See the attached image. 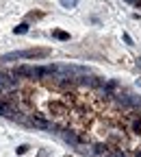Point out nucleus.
<instances>
[{"label":"nucleus","mask_w":141,"mask_h":157,"mask_svg":"<svg viewBox=\"0 0 141 157\" xmlns=\"http://www.w3.org/2000/svg\"><path fill=\"white\" fill-rule=\"evenodd\" d=\"M50 57V48H28V50H15L2 55L0 61H17V59H46Z\"/></svg>","instance_id":"nucleus-1"},{"label":"nucleus","mask_w":141,"mask_h":157,"mask_svg":"<svg viewBox=\"0 0 141 157\" xmlns=\"http://www.w3.org/2000/svg\"><path fill=\"white\" fill-rule=\"evenodd\" d=\"M0 116L11 118V120H22V116H20V109H17L11 101H0Z\"/></svg>","instance_id":"nucleus-2"},{"label":"nucleus","mask_w":141,"mask_h":157,"mask_svg":"<svg viewBox=\"0 0 141 157\" xmlns=\"http://www.w3.org/2000/svg\"><path fill=\"white\" fill-rule=\"evenodd\" d=\"M17 87V78H11V74H0V92H7Z\"/></svg>","instance_id":"nucleus-3"},{"label":"nucleus","mask_w":141,"mask_h":157,"mask_svg":"<svg viewBox=\"0 0 141 157\" xmlns=\"http://www.w3.org/2000/svg\"><path fill=\"white\" fill-rule=\"evenodd\" d=\"M31 122H33L37 129H44V131H50V129H54V124H52L50 120H46V118H39V116H35Z\"/></svg>","instance_id":"nucleus-4"},{"label":"nucleus","mask_w":141,"mask_h":157,"mask_svg":"<svg viewBox=\"0 0 141 157\" xmlns=\"http://www.w3.org/2000/svg\"><path fill=\"white\" fill-rule=\"evenodd\" d=\"M119 101H122L124 105H130V107H141V98L139 96H132V94H124Z\"/></svg>","instance_id":"nucleus-5"},{"label":"nucleus","mask_w":141,"mask_h":157,"mask_svg":"<svg viewBox=\"0 0 141 157\" xmlns=\"http://www.w3.org/2000/svg\"><path fill=\"white\" fill-rule=\"evenodd\" d=\"M50 109H52V113H56V116H63V113L67 111L61 103H52V105H50Z\"/></svg>","instance_id":"nucleus-6"},{"label":"nucleus","mask_w":141,"mask_h":157,"mask_svg":"<svg viewBox=\"0 0 141 157\" xmlns=\"http://www.w3.org/2000/svg\"><path fill=\"white\" fill-rule=\"evenodd\" d=\"M56 39H61V42H67V39H70V33H65V31H54L52 33Z\"/></svg>","instance_id":"nucleus-7"},{"label":"nucleus","mask_w":141,"mask_h":157,"mask_svg":"<svg viewBox=\"0 0 141 157\" xmlns=\"http://www.w3.org/2000/svg\"><path fill=\"white\" fill-rule=\"evenodd\" d=\"M26 31H28V24H26V22H22L20 26H15V29H13V33H15V35H24Z\"/></svg>","instance_id":"nucleus-8"},{"label":"nucleus","mask_w":141,"mask_h":157,"mask_svg":"<svg viewBox=\"0 0 141 157\" xmlns=\"http://www.w3.org/2000/svg\"><path fill=\"white\" fill-rule=\"evenodd\" d=\"M61 5H63L65 9H74V7L78 5V0H61Z\"/></svg>","instance_id":"nucleus-9"},{"label":"nucleus","mask_w":141,"mask_h":157,"mask_svg":"<svg viewBox=\"0 0 141 157\" xmlns=\"http://www.w3.org/2000/svg\"><path fill=\"white\" fill-rule=\"evenodd\" d=\"M104 157H124V153H122V151H111V153H107Z\"/></svg>","instance_id":"nucleus-10"},{"label":"nucleus","mask_w":141,"mask_h":157,"mask_svg":"<svg viewBox=\"0 0 141 157\" xmlns=\"http://www.w3.org/2000/svg\"><path fill=\"white\" fill-rule=\"evenodd\" d=\"M132 129H135V133H141V120H135Z\"/></svg>","instance_id":"nucleus-11"},{"label":"nucleus","mask_w":141,"mask_h":157,"mask_svg":"<svg viewBox=\"0 0 141 157\" xmlns=\"http://www.w3.org/2000/svg\"><path fill=\"white\" fill-rule=\"evenodd\" d=\"M93 153H96V155H100V153H104V146H102V144H96Z\"/></svg>","instance_id":"nucleus-12"},{"label":"nucleus","mask_w":141,"mask_h":157,"mask_svg":"<svg viewBox=\"0 0 141 157\" xmlns=\"http://www.w3.org/2000/svg\"><path fill=\"white\" fill-rule=\"evenodd\" d=\"M26 151H28V146H26V144H22V146H20V148H17V155H24Z\"/></svg>","instance_id":"nucleus-13"},{"label":"nucleus","mask_w":141,"mask_h":157,"mask_svg":"<svg viewBox=\"0 0 141 157\" xmlns=\"http://www.w3.org/2000/svg\"><path fill=\"white\" fill-rule=\"evenodd\" d=\"M124 42H126L128 46H132V39H130V35H128V33H124Z\"/></svg>","instance_id":"nucleus-14"},{"label":"nucleus","mask_w":141,"mask_h":157,"mask_svg":"<svg viewBox=\"0 0 141 157\" xmlns=\"http://www.w3.org/2000/svg\"><path fill=\"white\" fill-rule=\"evenodd\" d=\"M135 85H137V87L141 90V78H137V81H135Z\"/></svg>","instance_id":"nucleus-15"},{"label":"nucleus","mask_w":141,"mask_h":157,"mask_svg":"<svg viewBox=\"0 0 141 157\" xmlns=\"http://www.w3.org/2000/svg\"><path fill=\"white\" fill-rule=\"evenodd\" d=\"M126 2H130V5H139V0H126Z\"/></svg>","instance_id":"nucleus-16"},{"label":"nucleus","mask_w":141,"mask_h":157,"mask_svg":"<svg viewBox=\"0 0 141 157\" xmlns=\"http://www.w3.org/2000/svg\"><path fill=\"white\" fill-rule=\"evenodd\" d=\"M137 157H141V151H137Z\"/></svg>","instance_id":"nucleus-17"}]
</instances>
